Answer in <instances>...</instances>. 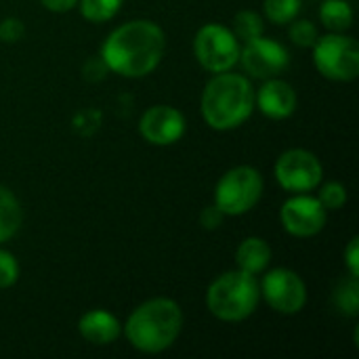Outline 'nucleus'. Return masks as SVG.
<instances>
[{"label": "nucleus", "mask_w": 359, "mask_h": 359, "mask_svg": "<svg viewBox=\"0 0 359 359\" xmlns=\"http://www.w3.org/2000/svg\"><path fill=\"white\" fill-rule=\"evenodd\" d=\"M269 261H271V248L263 238H257V236L246 238L236 250L238 269H242L246 273H252V276L263 273L267 269Z\"/></svg>", "instance_id": "obj_15"}, {"label": "nucleus", "mask_w": 359, "mask_h": 359, "mask_svg": "<svg viewBox=\"0 0 359 359\" xmlns=\"http://www.w3.org/2000/svg\"><path fill=\"white\" fill-rule=\"evenodd\" d=\"M345 265L351 278H359V240L353 238L345 248Z\"/></svg>", "instance_id": "obj_26"}, {"label": "nucleus", "mask_w": 359, "mask_h": 359, "mask_svg": "<svg viewBox=\"0 0 359 359\" xmlns=\"http://www.w3.org/2000/svg\"><path fill=\"white\" fill-rule=\"evenodd\" d=\"M194 53L206 72H229L240 59V40L229 27L221 23H206L194 38Z\"/></svg>", "instance_id": "obj_7"}, {"label": "nucleus", "mask_w": 359, "mask_h": 359, "mask_svg": "<svg viewBox=\"0 0 359 359\" xmlns=\"http://www.w3.org/2000/svg\"><path fill=\"white\" fill-rule=\"evenodd\" d=\"M19 280V263L13 252L0 248V288H11Z\"/></svg>", "instance_id": "obj_24"}, {"label": "nucleus", "mask_w": 359, "mask_h": 359, "mask_svg": "<svg viewBox=\"0 0 359 359\" xmlns=\"http://www.w3.org/2000/svg\"><path fill=\"white\" fill-rule=\"evenodd\" d=\"M276 179L290 194H309L324 179V168L316 154L307 149H288L276 162Z\"/></svg>", "instance_id": "obj_8"}, {"label": "nucleus", "mask_w": 359, "mask_h": 359, "mask_svg": "<svg viewBox=\"0 0 359 359\" xmlns=\"http://www.w3.org/2000/svg\"><path fill=\"white\" fill-rule=\"evenodd\" d=\"M263 11L271 23L286 25L297 19L301 13V0H265Z\"/></svg>", "instance_id": "obj_20"}, {"label": "nucleus", "mask_w": 359, "mask_h": 359, "mask_svg": "<svg viewBox=\"0 0 359 359\" xmlns=\"http://www.w3.org/2000/svg\"><path fill=\"white\" fill-rule=\"evenodd\" d=\"M290 23H292V21H290ZM288 36H290V40H292L297 46H303V48L313 46L316 40L320 38V36H318V27H316L311 21H305V19L294 21V23L290 25V29H288Z\"/></svg>", "instance_id": "obj_23"}, {"label": "nucleus", "mask_w": 359, "mask_h": 359, "mask_svg": "<svg viewBox=\"0 0 359 359\" xmlns=\"http://www.w3.org/2000/svg\"><path fill=\"white\" fill-rule=\"evenodd\" d=\"M255 86L242 74H215L202 93L200 109L204 122L215 130H233L255 111Z\"/></svg>", "instance_id": "obj_2"}, {"label": "nucleus", "mask_w": 359, "mask_h": 359, "mask_svg": "<svg viewBox=\"0 0 359 359\" xmlns=\"http://www.w3.org/2000/svg\"><path fill=\"white\" fill-rule=\"evenodd\" d=\"M23 223V210L11 189L0 185V244L11 240Z\"/></svg>", "instance_id": "obj_16"}, {"label": "nucleus", "mask_w": 359, "mask_h": 359, "mask_svg": "<svg viewBox=\"0 0 359 359\" xmlns=\"http://www.w3.org/2000/svg\"><path fill=\"white\" fill-rule=\"evenodd\" d=\"M223 212L212 204V206H206L204 210H202V215H200V225L204 227V229H217L221 223H223Z\"/></svg>", "instance_id": "obj_27"}, {"label": "nucleus", "mask_w": 359, "mask_h": 359, "mask_svg": "<svg viewBox=\"0 0 359 359\" xmlns=\"http://www.w3.org/2000/svg\"><path fill=\"white\" fill-rule=\"evenodd\" d=\"M334 307L345 316H358L359 313V284L358 278H351L341 282L334 290Z\"/></svg>", "instance_id": "obj_19"}, {"label": "nucleus", "mask_w": 359, "mask_h": 359, "mask_svg": "<svg viewBox=\"0 0 359 359\" xmlns=\"http://www.w3.org/2000/svg\"><path fill=\"white\" fill-rule=\"evenodd\" d=\"M23 34H25V27L15 17H8L0 23V40H4V42H17V40H21Z\"/></svg>", "instance_id": "obj_25"}, {"label": "nucleus", "mask_w": 359, "mask_h": 359, "mask_svg": "<svg viewBox=\"0 0 359 359\" xmlns=\"http://www.w3.org/2000/svg\"><path fill=\"white\" fill-rule=\"evenodd\" d=\"M166 48L162 27L149 19H135L116 27L101 46V61L107 69L124 78L151 74Z\"/></svg>", "instance_id": "obj_1"}, {"label": "nucleus", "mask_w": 359, "mask_h": 359, "mask_svg": "<svg viewBox=\"0 0 359 359\" xmlns=\"http://www.w3.org/2000/svg\"><path fill=\"white\" fill-rule=\"evenodd\" d=\"M320 21L330 32H347L353 25V8L347 0H324L320 6Z\"/></svg>", "instance_id": "obj_17"}, {"label": "nucleus", "mask_w": 359, "mask_h": 359, "mask_svg": "<svg viewBox=\"0 0 359 359\" xmlns=\"http://www.w3.org/2000/svg\"><path fill=\"white\" fill-rule=\"evenodd\" d=\"M124 0H80V13L93 23L109 21L118 15Z\"/></svg>", "instance_id": "obj_18"}, {"label": "nucleus", "mask_w": 359, "mask_h": 359, "mask_svg": "<svg viewBox=\"0 0 359 359\" xmlns=\"http://www.w3.org/2000/svg\"><path fill=\"white\" fill-rule=\"evenodd\" d=\"M263 196V177L252 166H236L227 170L215 189V206L225 217L246 215Z\"/></svg>", "instance_id": "obj_5"}, {"label": "nucleus", "mask_w": 359, "mask_h": 359, "mask_svg": "<svg viewBox=\"0 0 359 359\" xmlns=\"http://www.w3.org/2000/svg\"><path fill=\"white\" fill-rule=\"evenodd\" d=\"M233 34L238 40L248 42L252 38L263 36V19L255 11H240L233 19Z\"/></svg>", "instance_id": "obj_21"}, {"label": "nucleus", "mask_w": 359, "mask_h": 359, "mask_svg": "<svg viewBox=\"0 0 359 359\" xmlns=\"http://www.w3.org/2000/svg\"><path fill=\"white\" fill-rule=\"evenodd\" d=\"M238 61L242 63L244 72L250 74L252 78L267 80V78H276L288 67L290 55L284 44L271 38L259 36V38L244 42V46H240Z\"/></svg>", "instance_id": "obj_10"}, {"label": "nucleus", "mask_w": 359, "mask_h": 359, "mask_svg": "<svg viewBox=\"0 0 359 359\" xmlns=\"http://www.w3.org/2000/svg\"><path fill=\"white\" fill-rule=\"evenodd\" d=\"M318 187H320L318 200L326 210H341L347 204V187L343 183L328 181V183H320Z\"/></svg>", "instance_id": "obj_22"}, {"label": "nucleus", "mask_w": 359, "mask_h": 359, "mask_svg": "<svg viewBox=\"0 0 359 359\" xmlns=\"http://www.w3.org/2000/svg\"><path fill=\"white\" fill-rule=\"evenodd\" d=\"M40 2L50 13H67L78 4V0H40Z\"/></svg>", "instance_id": "obj_28"}, {"label": "nucleus", "mask_w": 359, "mask_h": 359, "mask_svg": "<svg viewBox=\"0 0 359 359\" xmlns=\"http://www.w3.org/2000/svg\"><path fill=\"white\" fill-rule=\"evenodd\" d=\"M183 328V311L172 299H151L139 305L126 320L124 334L141 353L170 349Z\"/></svg>", "instance_id": "obj_3"}, {"label": "nucleus", "mask_w": 359, "mask_h": 359, "mask_svg": "<svg viewBox=\"0 0 359 359\" xmlns=\"http://www.w3.org/2000/svg\"><path fill=\"white\" fill-rule=\"evenodd\" d=\"M313 63L318 72L334 82H351L359 74L358 40L343 32H330L316 40Z\"/></svg>", "instance_id": "obj_6"}, {"label": "nucleus", "mask_w": 359, "mask_h": 359, "mask_svg": "<svg viewBox=\"0 0 359 359\" xmlns=\"http://www.w3.org/2000/svg\"><path fill=\"white\" fill-rule=\"evenodd\" d=\"M328 210L309 194H292L280 210L284 229L294 238H313L326 227Z\"/></svg>", "instance_id": "obj_11"}, {"label": "nucleus", "mask_w": 359, "mask_h": 359, "mask_svg": "<svg viewBox=\"0 0 359 359\" xmlns=\"http://www.w3.org/2000/svg\"><path fill=\"white\" fill-rule=\"evenodd\" d=\"M261 297L267 301V305L282 313V316H294L303 311L307 303V286L301 280V276L292 269L278 267L263 276V282L259 286Z\"/></svg>", "instance_id": "obj_9"}, {"label": "nucleus", "mask_w": 359, "mask_h": 359, "mask_svg": "<svg viewBox=\"0 0 359 359\" xmlns=\"http://www.w3.org/2000/svg\"><path fill=\"white\" fill-rule=\"evenodd\" d=\"M255 103L263 116L271 120H286L297 109V90L286 80L267 78L259 93H255Z\"/></svg>", "instance_id": "obj_13"}, {"label": "nucleus", "mask_w": 359, "mask_h": 359, "mask_svg": "<svg viewBox=\"0 0 359 359\" xmlns=\"http://www.w3.org/2000/svg\"><path fill=\"white\" fill-rule=\"evenodd\" d=\"M78 330L86 343L103 347V345H111L120 339L122 324L118 322V318L114 313H109L105 309H93L80 318Z\"/></svg>", "instance_id": "obj_14"}, {"label": "nucleus", "mask_w": 359, "mask_h": 359, "mask_svg": "<svg viewBox=\"0 0 359 359\" xmlns=\"http://www.w3.org/2000/svg\"><path fill=\"white\" fill-rule=\"evenodd\" d=\"M139 133L147 143L166 147L185 135V118L172 105H151L141 116Z\"/></svg>", "instance_id": "obj_12"}, {"label": "nucleus", "mask_w": 359, "mask_h": 359, "mask_svg": "<svg viewBox=\"0 0 359 359\" xmlns=\"http://www.w3.org/2000/svg\"><path fill=\"white\" fill-rule=\"evenodd\" d=\"M259 299L261 290L257 276L236 269L219 276L208 286L206 307L221 322H242L255 313Z\"/></svg>", "instance_id": "obj_4"}]
</instances>
